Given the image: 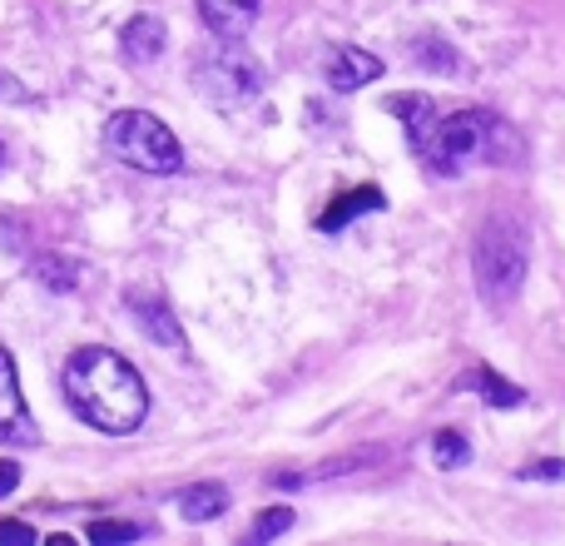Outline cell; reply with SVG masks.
Returning <instances> with one entry per match:
<instances>
[{"label": "cell", "instance_id": "obj_8", "mask_svg": "<svg viewBox=\"0 0 565 546\" xmlns=\"http://www.w3.org/2000/svg\"><path fill=\"white\" fill-rule=\"evenodd\" d=\"M129 313H135V323L159 343V348H184V328H179V318L169 313V303L159 298V293L129 288Z\"/></svg>", "mask_w": 565, "mask_h": 546}, {"label": "cell", "instance_id": "obj_18", "mask_svg": "<svg viewBox=\"0 0 565 546\" xmlns=\"http://www.w3.org/2000/svg\"><path fill=\"white\" fill-rule=\"evenodd\" d=\"M288 527H292V507H268L264 517L254 522V542H274V537H282Z\"/></svg>", "mask_w": 565, "mask_h": 546}, {"label": "cell", "instance_id": "obj_4", "mask_svg": "<svg viewBox=\"0 0 565 546\" xmlns=\"http://www.w3.org/2000/svg\"><path fill=\"white\" fill-rule=\"evenodd\" d=\"M105 149L139 175H179L184 169V149H179L174 129L149 109H115L105 119Z\"/></svg>", "mask_w": 565, "mask_h": 546}, {"label": "cell", "instance_id": "obj_22", "mask_svg": "<svg viewBox=\"0 0 565 546\" xmlns=\"http://www.w3.org/2000/svg\"><path fill=\"white\" fill-rule=\"evenodd\" d=\"M15 487H20V462L0 458V497H10Z\"/></svg>", "mask_w": 565, "mask_h": 546}, {"label": "cell", "instance_id": "obj_6", "mask_svg": "<svg viewBox=\"0 0 565 546\" xmlns=\"http://www.w3.org/2000/svg\"><path fill=\"white\" fill-rule=\"evenodd\" d=\"M40 428L35 412L25 402V388H20V372L10 348H0V448H35Z\"/></svg>", "mask_w": 565, "mask_h": 546}, {"label": "cell", "instance_id": "obj_11", "mask_svg": "<svg viewBox=\"0 0 565 546\" xmlns=\"http://www.w3.org/2000/svg\"><path fill=\"white\" fill-rule=\"evenodd\" d=\"M382 204H387V199H382L377 185H358V189H348L342 199H332V204L322 209L318 229H322V234H338V229H348V219L367 214V209H382Z\"/></svg>", "mask_w": 565, "mask_h": 546}, {"label": "cell", "instance_id": "obj_16", "mask_svg": "<svg viewBox=\"0 0 565 546\" xmlns=\"http://www.w3.org/2000/svg\"><path fill=\"white\" fill-rule=\"evenodd\" d=\"M431 458H437V468H467L471 448H467V438H461V432L441 428L437 438H431Z\"/></svg>", "mask_w": 565, "mask_h": 546}, {"label": "cell", "instance_id": "obj_1", "mask_svg": "<svg viewBox=\"0 0 565 546\" xmlns=\"http://www.w3.org/2000/svg\"><path fill=\"white\" fill-rule=\"evenodd\" d=\"M65 382V402L75 408L79 422H89L95 432H109V438H129L139 432V422L149 418V388L139 378V368L115 348H75L60 372Z\"/></svg>", "mask_w": 565, "mask_h": 546}, {"label": "cell", "instance_id": "obj_12", "mask_svg": "<svg viewBox=\"0 0 565 546\" xmlns=\"http://www.w3.org/2000/svg\"><path fill=\"white\" fill-rule=\"evenodd\" d=\"M224 507H228V492L218 482H199V487L179 492V517L184 522H214L224 517Z\"/></svg>", "mask_w": 565, "mask_h": 546}, {"label": "cell", "instance_id": "obj_21", "mask_svg": "<svg viewBox=\"0 0 565 546\" xmlns=\"http://www.w3.org/2000/svg\"><path fill=\"white\" fill-rule=\"evenodd\" d=\"M0 542L6 546H30L40 537H35V527H25V522H0Z\"/></svg>", "mask_w": 565, "mask_h": 546}, {"label": "cell", "instance_id": "obj_17", "mask_svg": "<svg viewBox=\"0 0 565 546\" xmlns=\"http://www.w3.org/2000/svg\"><path fill=\"white\" fill-rule=\"evenodd\" d=\"M85 537L89 542H139L145 527H135V522H89Z\"/></svg>", "mask_w": 565, "mask_h": 546}, {"label": "cell", "instance_id": "obj_5", "mask_svg": "<svg viewBox=\"0 0 565 546\" xmlns=\"http://www.w3.org/2000/svg\"><path fill=\"white\" fill-rule=\"evenodd\" d=\"M194 85L204 90L214 105H224V109H238V105H248V99L264 90V65H258L254 55H248L238 40H224V45L214 50V55H204L199 60V70H194Z\"/></svg>", "mask_w": 565, "mask_h": 546}, {"label": "cell", "instance_id": "obj_10", "mask_svg": "<svg viewBox=\"0 0 565 546\" xmlns=\"http://www.w3.org/2000/svg\"><path fill=\"white\" fill-rule=\"evenodd\" d=\"M199 15L218 40H238L258 15V0H199Z\"/></svg>", "mask_w": 565, "mask_h": 546}, {"label": "cell", "instance_id": "obj_19", "mask_svg": "<svg viewBox=\"0 0 565 546\" xmlns=\"http://www.w3.org/2000/svg\"><path fill=\"white\" fill-rule=\"evenodd\" d=\"M516 477H521V482H565V462H561V458L531 462V468H521Z\"/></svg>", "mask_w": 565, "mask_h": 546}, {"label": "cell", "instance_id": "obj_9", "mask_svg": "<svg viewBox=\"0 0 565 546\" xmlns=\"http://www.w3.org/2000/svg\"><path fill=\"white\" fill-rule=\"evenodd\" d=\"M169 45V30L159 15H129L125 30H119V50H125V60H135V65H149V60H159Z\"/></svg>", "mask_w": 565, "mask_h": 546}, {"label": "cell", "instance_id": "obj_2", "mask_svg": "<svg viewBox=\"0 0 565 546\" xmlns=\"http://www.w3.org/2000/svg\"><path fill=\"white\" fill-rule=\"evenodd\" d=\"M497 139H511V129L501 125L497 115L487 109H457V115H437L417 139L412 149L422 155V165L431 175H461L471 165H487V159H511L507 149H497Z\"/></svg>", "mask_w": 565, "mask_h": 546}, {"label": "cell", "instance_id": "obj_3", "mask_svg": "<svg viewBox=\"0 0 565 546\" xmlns=\"http://www.w3.org/2000/svg\"><path fill=\"white\" fill-rule=\"evenodd\" d=\"M531 269V239L526 224H516L511 214H497L481 224L477 249H471V273H477V293L487 303H511L526 283Z\"/></svg>", "mask_w": 565, "mask_h": 546}, {"label": "cell", "instance_id": "obj_13", "mask_svg": "<svg viewBox=\"0 0 565 546\" xmlns=\"http://www.w3.org/2000/svg\"><path fill=\"white\" fill-rule=\"evenodd\" d=\"M461 388H471V392H481V398L491 402V408H521L526 402V392L521 388H511L501 372H491V368H477V372H467V382Z\"/></svg>", "mask_w": 565, "mask_h": 546}, {"label": "cell", "instance_id": "obj_23", "mask_svg": "<svg viewBox=\"0 0 565 546\" xmlns=\"http://www.w3.org/2000/svg\"><path fill=\"white\" fill-rule=\"evenodd\" d=\"M0 159H6V145H0Z\"/></svg>", "mask_w": 565, "mask_h": 546}, {"label": "cell", "instance_id": "obj_20", "mask_svg": "<svg viewBox=\"0 0 565 546\" xmlns=\"http://www.w3.org/2000/svg\"><path fill=\"white\" fill-rule=\"evenodd\" d=\"M417 60H427V70H457V50L437 45V40H422V45H417Z\"/></svg>", "mask_w": 565, "mask_h": 546}, {"label": "cell", "instance_id": "obj_14", "mask_svg": "<svg viewBox=\"0 0 565 546\" xmlns=\"http://www.w3.org/2000/svg\"><path fill=\"white\" fill-rule=\"evenodd\" d=\"M35 279L45 283L50 293H75L79 288V264L65 254H40L35 259Z\"/></svg>", "mask_w": 565, "mask_h": 546}, {"label": "cell", "instance_id": "obj_7", "mask_svg": "<svg viewBox=\"0 0 565 546\" xmlns=\"http://www.w3.org/2000/svg\"><path fill=\"white\" fill-rule=\"evenodd\" d=\"M382 60L372 55V50H358V45H338L328 55V65H322V75H328V85L332 90H342V95H352V90H362V85H372V80L382 75Z\"/></svg>", "mask_w": 565, "mask_h": 546}, {"label": "cell", "instance_id": "obj_15", "mask_svg": "<svg viewBox=\"0 0 565 546\" xmlns=\"http://www.w3.org/2000/svg\"><path fill=\"white\" fill-rule=\"evenodd\" d=\"M387 109L402 119V125H407V135H412V139H417L422 129H427L431 119H437V105H431L427 95H387Z\"/></svg>", "mask_w": 565, "mask_h": 546}]
</instances>
